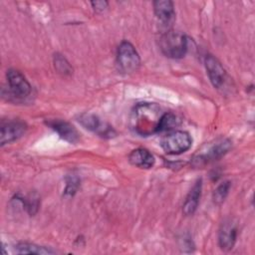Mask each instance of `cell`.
<instances>
[{"label":"cell","instance_id":"9","mask_svg":"<svg viewBox=\"0 0 255 255\" xmlns=\"http://www.w3.org/2000/svg\"><path fill=\"white\" fill-rule=\"evenodd\" d=\"M78 122L87 129L95 131L97 133H99L101 136H105V137H112L115 134L114 129L106 125L103 124L100 119L93 115V114H82L78 117Z\"/></svg>","mask_w":255,"mask_h":255},{"label":"cell","instance_id":"16","mask_svg":"<svg viewBox=\"0 0 255 255\" xmlns=\"http://www.w3.org/2000/svg\"><path fill=\"white\" fill-rule=\"evenodd\" d=\"M230 186H231L230 181H223L215 188L212 195V199L215 204H221L225 200L229 192Z\"/></svg>","mask_w":255,"mask_h":255},{"label":"cell","instance_id":"1","mask_svg":"<svg viewBox=\"0 0 255 255\" xmlns=\"http://www.w3.org/2000/svg\"><path fill=\"white\" fill-rule=\"evenodd\" d=\"M164 113L165 112L154 103H139L131 112V128L136 133L143 136L158 132Z\"/></svg>","mask_w":255,"mask_h":255},{"label":"cell","instance_id":"3","mask_svg":"<svg viewBox=\"0 0 255 255\" xmlns=\"http://www.w3.org/2000/svg\"><path fill=\"white\" fill-rule=\"evenodd\" d=\"M117 64L121 72L125 74H131L138 70L140 58L131 43L123 41L120 44L117 54Z\"/></svg>","mask_w":255,"mask_h":255},{"label":"cell","instance_id":"20","mask_svg":"<svg viewBox=\"0 0 255 255\" xmlns=\"http://www.w3.org/2000/svg\"><path fill=\"white\" fill-rule=\"evenodd\" d=\"M93 8L95 11L97 12H103L104 10H106L108 8L109 3L107 1H93L91 2Z\"/></svg>","mask_w":255,"mask_h":255},{"label":"cell","instance_id":"13","mask_svg":"<svg viewBox=\"0 0 255 255\" xmlns=\"http://www.w3.org/2000/svg\"><path fill=\"white\" fill-rule=\"evenodd\" d=\"M201 190H202V180L201 178L197 179L191 189L189 190L185 201L182 206V211L185 215H192L199 203V198L201 195Z\"/></svg>","mask_w":255,"mask_h":255},{"label":"cell","instance_id":"7","mask_svg":"<svg viewBox=\"0 0 255 255\" xmlns=\"http://www.w3.org/2000/svg\"><path fill=\"white\" fill-rule=\"evenodd\" d=\"M27 129V125L20 120L2 121L1 123V145L10 143L21 137Z\"/></svg>","mask_w":255,"mask_h":255},{"label":"cell","instance_id":"12","mask_svg":"<svg viewBox=\"0 0 255 255\" xmlns=\"http://www.w3.org/2000/svg\"><path fill=\"white\" fill-rule=\"evenodd\" d=\"M153 9H154V14L158 21L165 25L168 26L172 23L174 19V7L173 3L169 0H158L153 2Z\"/></svg>","mask_w":255,"mask_h":255},{"label":"cell","instance_id":"19","mask_svg":"<svg viewBox=\"0 0 255 255\" xmlns=\"http://www.w3.org/2000/svg\"><path fill=\"white\" fill-rule=\"evenodd\" d=\"M66 182H67V184H66V188L64 190V195L65 196H73L76 193V191L80 185V179L76 175H69L67 177Z\"/></svg>","mask_w":255,"mask_h":255},{"label":"cell","instance_id":"15","mask_svg":"<svg viewBox=\"0 0 255 255\" xmlns=\"http://www.w3.org/2000/svg\"><path fill=\"white\" fill-rule=\"evenodd\" d=\"M15 249H16V252L19 254H53L55 253V251L49 248L32 244V243H27V242L18 243L15 246Z\"/></svg>","mask_w":255,"mask_h":255},{"label":"cell","instance_id":"14","mask_svg":"<svg viewBox=\"0 0 255 255\" xmlns=\"http://www.w3.org/2000/svg\"><path fill=\"white\" fill-rule=\"evenodd\" d=\"M128 160L132 165L140 168H150L154 164L153 155L142 147L133 149L128 155Z\"/></svg>","mask_w":255,"mask_h":255},{"label":"cell","instance_id":"6","mask_svg":"<svg viewBox=\"0 0 255 255\" xmlns=\"http://www.w3.org/2000/svg\"><path fill=\"white\" fill-rule=\"evenodd\" d=\"M231 147V141L228 138H219L214 143L207 146L206 149L198 152L193 158L195 165L205 164L214 161L223 156Z\"/></svg>","mask_w":255,"mask_h":255},{"label":"cell","instance_id":"17","mask_svg":"<svg viewBox=\"0 0 255 255\" xmlns=\"http://www.w3.org/2000/svg\"><path fill=\"white\" fill-rule=\"evenodd\" d=\"M180 125V120L172 113H164L160 126H159V131L163 130H169L175 127H178Z\"/></svg>","mask_w":255,"mask_h":255},{"label":"cell","instance_id":"4","mask_svg":"<svg viewBox=\"0 0 255 255\" xmlns=\"http://www.w3.org/2000/svg\"><path fill=\"white\" fill-rule=\"evenodd\" d=\"M160 144L165 152L169 154H180L190 148L192 138L184 130H174L164 135Z\"/></svg>","mask_w":255,"mask_h":255},{"label":"cell","instance_id":"8","mask_svg":"<svg viewBox=\"0 0 255 255\" xmlns=\"http://www.w3.org/2000/svg\"><path fill=\"white\" fill-rule=\"evenodd\" d=\"M204 63L207 75L213 87L216 89L224 87L227 80V74L218 59L212 55H206Z\"/></svg>","mask_w":255,"mask_h":255},{"label":"cell","instance_id":"2","mask_svg":"<svg viewBox=\"0 0 255 255\" xmlns=\"http://www.w3.org/2000/svg\"><path fill=\"white\" fill-rule=\"evenodd\" d=\"M159 48L166 57L180 59L186 54L187 38L180 32L167 30L160 36Z\"/></svg>","mask_w":255,"mask_h":255},{"label":"cell","instance_id":"11","mask_svg":"<svg viewBox=\"0 0 255 255\" xmlns=\"http://www.w3.org/2000/svg\"><path fill=\"white\" fill-rule=\"evenodd\" d=\"M46 124L52 129H54L64 140L70 143H76L79 141L80 134L75 127L70 123L63 120H50L46 122Z\"/></svg>","mask_w":255,"mask_h":255},{"label":"cell","instance_id":"18","mask_svg":"<svg viewBox=\"0 0 255 255\" xmlns=\"http://www.w3.org/2000/svg\"><path fill=\"white\" fill-rule=\"evenodd\" d=\"M54 64H55V68L58 71V73L62 74V75H70L73 71L71 65L69 64V62L65 59V57H63L60 54H56L54 57Z\"/></svg>","mask_w":255,"mask_h":255},{"label":"cell","instance_id":"10","mask_svg":"<svg viewBox=\"0 0 255 255\" xmlns=\"http://www.w3.org/2000/svg\"><path fill=\"white\" fill-rule=\"evenodd\" d=\"M237 238V226L231 219L225 220L219 229L218 243L223 251H229L233 248Z\"/></svg>","mask_w":255,"mask_h":255},{"label":"cell","instance_id":"5","mask_svg":"<svg viewBox=\"0 0 255 255\" xmlns=\"http://www.w3.org/2000/svg\"><path fill=\"white\" fill-rule=\"evenodd\" d=\"M8 94L16 101H22L28 98L32 88L26 78L17 70L10 69L7 71Z\"/></svg>","mask_w":255,"mask_h":255}]
</instances>
